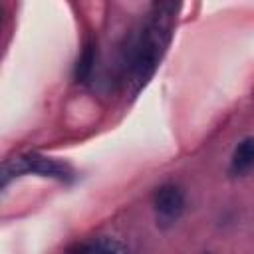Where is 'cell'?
<instances>
[{"label":"cell","instance_id":"6da1fadb","mask_svg":"<svg viewBox=\"0 0 254 254\" xmlns=\"http://www.w3.org/2000/svg\"><path fill=\"white\" fill-rule=\"evenodd\" d=\"M175 4H155L151 8V18L147 20L135 48L131 54V65H129V81L133 83V89L143 87L149 77L155 73L175 28Z\"/></svg>","mask_w":254,"mask_h":254},{"label":"cell","instance_id":"7a4b0ae2","mask_svg":"<svg viewBox=\"0 0 254 254\" xmlns=\"http://www.w3.org/2000/svg\"><path fill=\"white\" fill-rule=\"evenodd\" d=\"M22 173H36L40 177H50V179H58V181H69L73 177L69 165L56 161L52 157H44V155H26V157H18L12 163L4 165V173H2V185L8 183V177H18Z\"/></svg>","mask_w":254,"mask_h":254},{"label":"cell","instance_id":"3957f363","mask_svg":"<svg viewBox=\"0 0 254 254\" xmlns=\"http://www.w3.org/2000/svg\"><path fill=\"white\" fill-rule=\"evenodd\" d=\"M153 206L161 222H175L185 210V192L179 185L167 183L155 190Z\"/></svg>","mask_w":254,"mask_h":254},{"label":"cell","instance_id":"277c9868","mask_svg":"<svg viewBox=\"0 0 254 254\" xmlns=\"http://www.w3.org/2000/svg\"><path fill=\"white\" fill-rule=\"evenodd\" d=\"M254 167V137H244L232 151L230 171L234 175H244Z\"/></svg>","mask_w":254,"mask_h":254},{"label":"cell","instance_id":"5b68a950","mask_svg":"<svg viewBox=\"0 0 254 254\" xmlns=\"http://www.w3.org/2000/svg\"><path fill=\"white\" fill-rule=\"evenodd\" d=\"M87 244V252L89 254H127V248L111 236H97Z\"/></svg>","mask_w":254,"mask_h":254},{"label":"cell","instance_id":"8992f818","mask_svg":"<svg viewBox=\"0 0 254 254\" xmlns=\"http://www.w3.org/2000/svg\"><path fill=\"white\" fill-rule=\"evenodd\" d=\"M93 64H95V46L93 44H85L77 64H75V79L77 81H85L89 79L91 71H93Z\"/></svg>","mask_w":254,"mask_h":254},{"label":"cell","instance_id":"52a82bcc","mask_svg":"<svg viewBox=\"0 0 254 254\" xmlns=\"http://www.w3.org/2000/svg\"><path fill=\"white\" fill-rule=\"evenodd\" d=\"M67 254H89V252H87V244H85V242H83V244H77V246L69 248Z\"/></svg>","mask_w":254,"mask_h":254}]
</instances>
